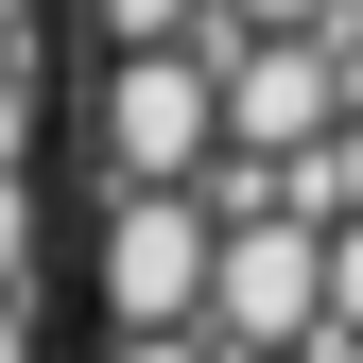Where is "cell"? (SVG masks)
Listing matches in <instances>:
<instances>
[{"label":"cell","mask_w":363,"mask_h":363,"mask_svg":"<svg viewBox=\"0 0 363 363\" xmlns=\"http://www.w3.org/2000/svg\"><path fill=\"white\" fill-rule=\"evenodd\" d=\"M208 363H311V225L294 208H225L208 225V311H191Z\"/></svg>","instance_id":"6da1fadb"},{"label":"cell","mask_w":363,"mask_h":363,"mask_svg":"<svg viewBox=\"0 0 363 363\" xmlns=\"http://www.w3.org/2000/svg\"><path fill=\"white\" fill-rule=\"evenodd\" d=\"M86 139H104V173H121V191H208L225 121H208L191 35H173V52H104V86H86Z\"/></svg>","instance_id":"7a4b0ae2"},{"label":"cell","mask_w":363,"mask_h":363,"mask_svg":"<svg viewBox=\"0 0 363 363\" xmlns=\"http://www.w3.org/2000/svg\"><path fill=\"white\" fill-rule=\"evenodd\" d=\"M86 277H104V329H191L208 311V208L191 191H104Z\"/></svg>","instance_id":"3957f363"},{"label":"cell","mask_w":363,"mask_h":363,"mask_svg":"<svg viewBox=\"0 0 363 363\" xmlns=\"http://www.w3.org/2000/svg\"><path fill=\"white\" fill-rule=\"evenodd\" d=\"M191 69H208V121H225V156H311L329 139V52L311 35H191Z\"/></svg>","instance_id":"277c9868"},{"label":"cell","mask_w":363,"mask_h":363,"mask_svg":"<svg viewBox=\"0 0 363 363\" xmlns=\"http://www.w3.org/2000/svg\"><path fill=\"white\" fill-rule=\"evenodd\" d=\"M86 18H104V52H173V35H191L208 0H86Z\"/></svg>","instance_id":"5b68a950"},{"label":"cell","mask_w":363,"mask_h":363,"mask_svg":"<svg viewBox=\"0 0 363 363\" xmlns=\"http://www.w3.org/2000/svg\"><path fill=\"white\" fill-rule=\"evenodd\" d=\"M18 277H35V191L0 173V294H18Z\"/></svg>","instance_id":"8992f818"},{"label":"cell","mask_w":363,"mask_h":363,"mask_svg":"<svg viewBox=\"0 0 363 363\" xmlns=\"http://www.w3.org/2000/svg\"><path fill=\"white\" fill-rule=\"evenodd\" d=\"M208 18H225V35H311L329 0H208Z\"/></svg>","instance_id":"52a82bcc"},{"label":"cell","mask_w":363,"mask_h":363,"mask_svg":"<svg viewBox=\"0 0 363 363\" xmlns=\"http://www.w3.org/2000/svg\"><path fill=\"white\" fill-rule=\"evenodd\" d=\"M104 363H208V346H191V329H121Z\"/></svg>","instance_id":"ba28073f"},{"label":"cell","mask_w":363,"mask_h":363,"mask_svg":"<svg viewBox=\"0 0 363 363\" xmlns=\"http://www.w3.org/2000/svg\"><path fill=\"white\" fill-rule=\"evenodd\" d=\"M0 363H35V329H18V294H0Z\"/></svg>","instance_id":"9c48e42d"}]
</instances>
